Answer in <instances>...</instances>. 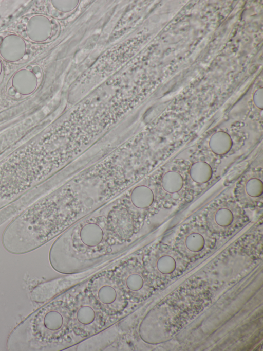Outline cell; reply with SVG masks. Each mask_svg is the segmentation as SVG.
Here are the masks:
<instances>
[{
  "instance_id": "obj_1",
  "label": "cell",
  "mask_w": 263,
  "mask_h": 351,
  "mask_svg": "<svg viewBox=\"0 0 263 351\" xmlns=\"http://www.w3.org/2000/svg\"><path fill=\"white\" fill-rule=\"evenodd\" d=\"M108 224L105 217L93 216L64 231L49 251L52 268L65 275L87 271L105 258L113 246L124 243Z\"/></svg>"
},
{
  "instance_id": "obj_2",
  "label": "cell",
  "mask_w": 263,
  "mask_h": 351,
  "mask_svg": "<svg viewBox=\"0 0 263 351\" xmlns=\"http://www.w3.org/2000/svg\"><path fill=\"white\" fill-rule=\"evenodd\" d=\"M81 284L54 297L22 321L10 335L8 349L63 350L64 342L69 330L72 300Z\"/></svg>"
},
{
  "instance_id": "obj_3",
  "label": "cell",
  "mask_w": 263,
  "mask_h": 351,
  "mask_svg": "<svg viewBox=\"0 0 263 351\" xmlns=\"http://www.w3.org/2000/svg\"><path fill=\"white\" fill-rule=\"evenodd\" d=\"M86 282L79 286L73 297L63 350L112 323L86 289Z\"/></svg>"
},
{
  "instance_id": "obj_4",
  "label": "cell",
  "mask_w": 263,
  "mask_h": 351,
  "mask_svg": "<svg viewBox=\"0 0 263 351\" xmlns=\"http://www.w3.org/2000/svg\"><path fill=\"white\" fill-rule=\"evenodd\" d=\"M86 288L112 323L138 306L128 300L115 277L112 269L104 270L93 275L87 281Z\"/></svg>"
},
{
  "instance_id": "obj_5",
  "label": "cell",
  "mask_w": 263,
  "mask_h": 351,
  "mask_svg": "<svg viewBox=\"0 0 263 351\" xmlns=\"http://www.w3.org/2000/svg\"><path fill=\"white\" fill-rule=\"evenodd\" d=\"M143 267L157 288L182 274L189 261L173 246L159 243L142 256Z\"/></svg>"
},
{
  "instance_id": "obj_6",
  "label": "cell",
  "mask_w": 263,
  "mask_h": 351,
  "mask_svg": "<svg viewBox=\"0 0 263 351\" xmlns=\"http://www.w3.org/2000/svg\"><path fill=\"white\" fill-rule=\"evenodd\" d=\"M113 273L131 303L139 306L157 289L143 267L142 256H133L112 269Z\"/></svg>"
},
{
  "instance_id": "obj_7",
  "label": "cell",
  "mask_w": 263,
  "mask_h": 351,
  "mask_svg": "<svg viewBox=\"0 0 263 351\" xmlns=\"http://www.w3.org/2000/svg\"><path fill=\"white\" fill-rule=\"evenodd\" d=\"M245 209L236 200H221L206 208L203 223L216 236H227L246 223Z\"/></svg>"
},
{
  "instance_id": "obj_8",
  "label": "cell",
  "mask_w": 263,
  "mask_h": 351,
  "mask_svg": "<svg viewBox=\"0 0 263 351\" xmlns=\"http://www.w3.org/2000/svg\"><path fill=\"white\" fill-rule=\"evenodd\" d=\"M216 237L203 223L192 222L178 233L173 247L189 261L195 260L213 250Z\"/></svg>"
},
{
  "instance_id": "obj_9",
  "label": "cell",
  "mask_w": 263,
  "mask_h": 351,
  "mask_svg": "<svg viewBox=\"0 0 263 351\" xmlns=\"http://www.w3.org/2000/svg\"><path fill=\"white\" fill-rule=\"evenodd\" d=\"M126 332V327L122 318L110 324L97 333L81 340L64 350H105Z\"/></svg>"
},
{
  "instance_id": "obj_10",
  "label": "cell",
  "mask_w": 263,
  "mask_h": 351,
  "mask_svg": "<svg viewBox=\"0 0 263 351\" xmlns=\"http://www.w3.org/2000/svg\"><path fill=\"white\" fill-rule=\"evenodd\" d=\"M78 274H69L41 283L32 290L30 293L32 300L40 303H47L66 290L87 282L90 278L88 275L79 278V275L77 277Z\"/></svg>"
},
{
  "instance_id": "obj_11",
  "label": "cell",
  "mask_w": 263,
  "mask_h": 351,
  "mask_svg": "<svg viewBox=\"0 0 263 351\" xmlns=\"http://www.w3.org/2000/svg\"><path fill=\"white\" fill-rule=\"evenodd\" d=\"M158 203L154 190L147 185L140 184L132 190L126 205L132 214L141 216L153 209Z\"/></svg>"
},
{
  "instance_id": "obj_12",
  "label": "cell",
  "mask_w": 263,
  "mask_h": 351,
  "mask_svg": "<svg viewBox=\"0 0 263 351\" xmlns=\"http://www.w3.org/2000/svg\"><path fill=\"white\" fill-rule=\"evenodd\" d=\"M263 183L256 177H250L237 192L236 200L245 209H254L262 205Z\"/></svg>"
},
{
  "instance_id": "obj_13",
  "label": "cell",
  "mask_w": 263,
  "mask_h": 351,
  "mask_svg": "<svg viewBox=\"0 0 263 351\" xmlns=\"http://www.w3.org/2000/svg\"><path fill=\"white\" fill-rule=\"evenodd\" d=\"M161 186L164 191L165 204L176 205L183 200L182 194L184 179L183 175L176 170H169L162 175Z\"/></svg>"
},
{
  "instance_id": "obj_14",
  "label": "cell",
  "mask_w": 263,
  "mask_h": 351,
  "mask_svg": "<svg viewBox=\"0 0 263 351\" xmlns=\"http://www.w3.org/2000/svg\"><path fill=\"white\" fill-rule=\"evenodd\" d=\"M189 174L193 182L199 185H204L212 178L213 169L208 162L198 161L192 164L189 170Z\"/></svg>"
},
{
  "instance_id": "obj_15",
  "label": "cell",
  "mask_w": 263,
  "mask_h": 351,
  "mask_svg": "<svg viewBox=\"0 0 263 351\" xmlns=\"http://www.w3.org/2000/svg\"><path fill=\"white\" fill-rule=\"evenodd\" d=\"M232 145L230 136L223 131H218L213 134L209 141L211 150L217 155H224L228 153Z\"/></svg>"
},
{
  "instance_id": "obj_16",
  "label": "cell",
  "mask_w": 263,
  "mask_h": 351,
  "mask_svg": "<svg viewBox=\"0 0 263 351\" xmlns=\"http://www.w3.org/2000/svg\"><path fill=\"white\" fill-rule=\"evenodd\" d=\"M255 97H255V101L257 102V104H258V106H260L259 102L260 101V97H261L260 94L259 93L258 94V95L257 96H256Z\"/></svg>"
}]
</instances>
